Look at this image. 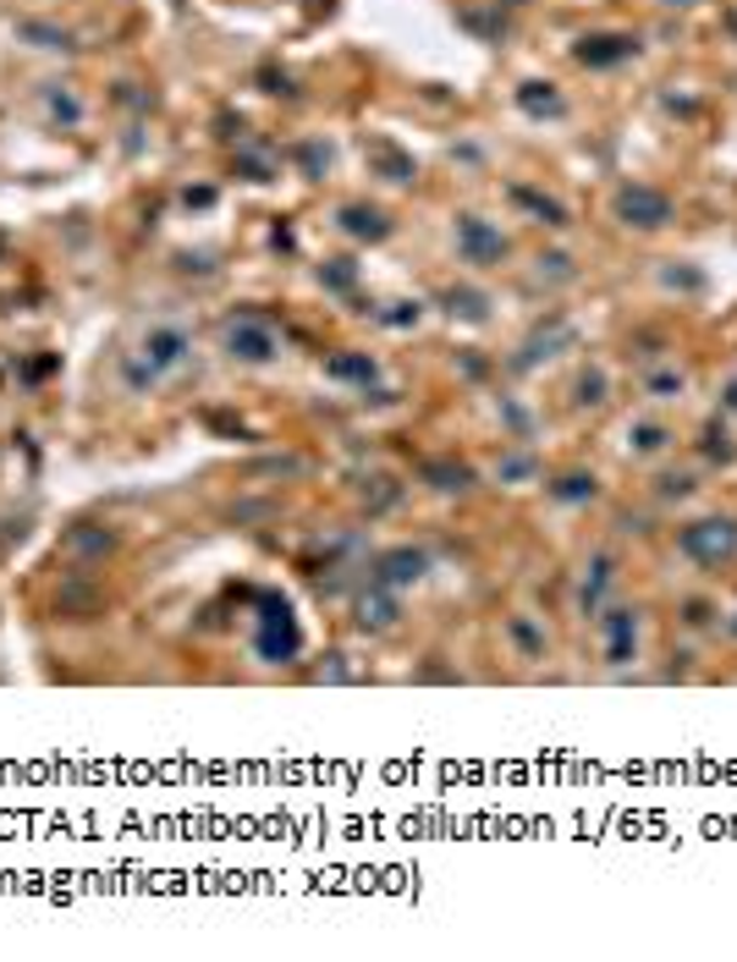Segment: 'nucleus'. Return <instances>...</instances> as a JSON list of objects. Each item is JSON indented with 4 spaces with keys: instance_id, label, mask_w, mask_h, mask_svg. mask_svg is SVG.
Returning a JSON list of instances; mask_svg holds the SVG:
<instances>
[{
    "instance_id": "nucleus-1",
    "label": "nucleus",
    "mask_w": 737,
    "mask_h": 962,
    "mask_svg": "<svg viewBox=\"0 0 737 962\" xmlns=\"http://www.w3.org/2000/svg\"><path fill=\"white\" fill-rule=\"evenodd\" d=\"M188 330H177V325H154L149 336H143V364L160 375V369H177L182 358H188Z\"/></svg>"
},
{
    "instance_id": "nucleus-8",
    "label": "nucleus",
    "mask_w": 737,
    "mask_h": 962,
    "mask_svg": "<svg viewBox=\"0 0 737 962\" xmlns=\"http://www.w3.org/2000/svg\"><path fill=\"white\" fill-rule=\"evenodd\" d=\"M45 105H50V116H61V122H84V105H77L72 94H55V83H50V94H45Z\"/></svg>"
},
{
    "instance_id": "nucleus-7",
    "label": "nucleus",
    "mask_w": 737,
    "mask_h": 962,
    "mask_svg": "<svg viewBox=\"0 0 737 962\" xmlns=\"http://www.w3.org/2000/svg\"><path fill=\"white\" fill-rule=\"evenodd\" d=\"M23 34H28V39H39V50H72V39H66L61 28H45V23H23Z\"/></svg>"
},
{
    "instance_id": "nucleus-4",
    "label": "nucleus",
    "mask_w": 737,
    "mask_h": 962,
    "mask_svg": "<svg viewBox=\"0 0 737 962\" xmlns=\"http://www.w3.org/2000/svg\"><path fill=\"white\" fill-rule=\"evenodd\" d=\"M617 210L627 215V226H661V220H666V199L649 193V188H627Z\"/></svg>"
},
{
    "instance_id": "nucleus-2",
    "label": "nucleus",
    "mask_w": 737,
    "mask_h": 962,
    "mask_svg": "<svg viewBox=\"0 0 737 962\" xmlns=\"http://www.w3.org/2000/svg\"><path fill=\"white\" fill-rule=\"evenodd\" d=\"M226 353L242 358V364H270L276 358V330H265V325H231L226 330Z\"/></svg>"
},
{
    "instance_id": "nucleus-9",
    "label": "nucleus",
    "mask_w": 737,
    "mask_h": 962,
    "mask_svg": "<svg viewBox=\"0 0 737 962\" xmlns=\"http://www.w3.org/2000/svg\"><path fill=\"white\" fill-rule=\"evenodd\" d=\"M331 369H336V375H358V380H374V364H364V358H336Z\"/></svg>"
},
{
    "instance_id": "nucleus-6",
    "label": "nucleus",
    "mask_w": 737,
    "mask_h": 962,
    "mask_svg": "<svg viewBox=\"0 0 737 962\" xmlns=\"http://www.w3.org/2000/svg\"><path fill=\"white\" fill-rule=\"evenodd\" d=\"M342 226L353 237H385V215L380 210H342Z\"/></svg>"
},
{
    "instance_id": "nucleus-5",
    "label": "nucleus",
    "mask_w": 737,
    "mask_h": 962,
    "mask_svg": "<svg viewBox=\"0 0 737 962\" xmlns=\"http://www.w3.org/2000/svg\"><path fill=\"white\" fill-rule=\"evenodd\" d=\"M622 55H633V39H584L579 45V61H589V66H611Z\"/></svg>"
},
{
    "instance_id": "nucleus-10",
    "label": "nucleus",
    "mask_w": 737,
    "mask_h": 962,
    "mask_svg": "<svg viewBox=\"0 0 737 962\" xmlns=\"http://www.w3.org/2000/svg\"><path fill=\"white\" fill-rule=\"evenodd\" d=\"M72 550H111V534H72Z\"/></svg>"
},
{
    "instance_id": "nucleus-3",
    "label": "nucleus",
    "mask_w": 737,
    "mask_h": 962,
    "mask_svg": "<svg viewBox=\"0 0 737 962\" xmlns=\"http://www.w3.org/2000/svg\"><path fill=\"white\" fill-rule=\"evenodd\" d=\"M457 242H462L468 258H501V253H507L501 231H490L479 215H462V220H457Z\"/></svg>"
}]
</instances>
